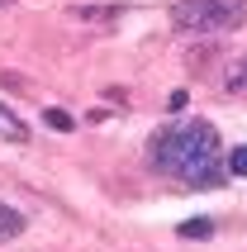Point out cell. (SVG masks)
Instances as JSON below:
<instances>
[{
  "instance_id": "cell-2",
  "label": "cell",
  "mask_w": 247,
  "mask_h": 252,
  "mask_svg": "<svg viewBox=\"0 0 247 252\" xmlns=\"http://www.w3.org/2000/svg\"><path fill=\"white\" fill-rule=\"evenodd\" d=\"M247 19V0H171V24L181 33H228Z\"/></svg>"
},
{
  "instance_id": "cell-5",
  "label": "cell",
  "mask_w": 247,
  "mask_h": 252,
  "mask_svg": "<svg viewBox=\"0 0 247 252\" xmlns=\"http://www.w3.org/2000/svg\"><path fill=\"white\" fill-rule=\"evenodd\" d=\"M24 224H29V219L14 210V205H0V243H5V238H19Z\"/></svg>"
},
{
  "instance_id": "cell-7",
  "label": "cell",
  "mask_w": 247,
  "mask_h": 252,
  "mask_svg": "<svg viewBox=\"0 0 247 252\" xmlns=\"http://www.w3.org/2000/svg\"><path fill=\"white\" fill-rule=\"evenodd\" d=\"M214 233V219H190V224H181V238H209Z\"/></svg>"
},
{
  "instance_id": "cell-10",
  "label": "cell",
  "mask_w": 247,
  "mask_h": 252,
  "mask_svg": "<svg viewBox=\"0 0 247 252\" xmlns=\"http://www.w3.org/2000/svg\"><path fill=\"white\" fill-rule=\"evenodd\" d=\"M166 110H171V114H181V110H185V91H171V100H166Z\"/></svg>"
},
{
  "instance_id": "cell-4",
  "label": "cell",
  "mask_w": 247,
  "mask_h": 252,
  "mask_svg": "<svg viewBox=\"0 0 247 252\" xmlns=\"http://www.w3.org/2000/svg\"><path fill=\"white\" fill-rule=\"evenodd\" d=\"M0 143H29V124L10 105H0Z\"/></svg>"
},
{
  "instance_id": "cell-11",
  "label": "cell",
  "mask_w": 247,
  "mask_h": 252,
  "mask_svg": "<svg viewBox=\"0 0 247 252\" xmlns=\"http://www.w3.org/2000/svg\"><path fill=\"white\" fill-rule=\"evenodd\" d=\"M0 5H10V0H0Z\"/></svg>"
},
{
  "instance_id": "cell-9",
  "label": "cell",
  "mask_w": 247,
  "mask_h": 252,
  "mask_svg": "<svg viewBox=\"0 0 247 252\" xmlns=\"http://www.w3.org/2000/svg\"><path fill=\"white\" fill-rule=\"evenodd\" d=\"M43 119H48V128H57V133L71 128V114H62V110H43Z\"/></svg>"
},
{
  "instance_id": "cell-8",
  "label": "cell",
  "mask_w": 247,
  "mask_h": 252,
  "mask_svg": "<svg viewBox=\"0 0 247 252\" xmlns=\"http://www.w3.org/2000/svg\"><path fill=\"white\" fill-rule=\"evenodd\" d=\"M228 171H233V176H247V143H238V148H233V157H228Z\"/></svg>"
},
{
  "instance_id": "cell-3",
  "label": "cell",
  "mask_w": 247,
  "mask_h": 252,
  "mask_svg": "<svg viewBox=\"0 0 247 252\" xmlns=\"http://www.w3.org/2000/svg\"><path fill=\"white\" fill-rule=\"evenodd\" d=\"M71 19H81L86 29H114L124 19L119 5H71Z\"/></svg>"
},
{
  "instance_id": "cell-1",
  "label": "cell",
  "mask_w": 247,
  "mask_h": 252,
  "mask_svg": "<svg viewBox=\"0 0 247 252\" xmlns=\"http://www.w3.org/2000/svg\"><path fill=\"white\" fill-rule=\"evenodd\" d=\"M152 162L185 186H223V143L209 119H185V124L157 128L152 133Z\"/></svg>"
},
{
  "instance_id": "cell-6",
  "label": "cell",
  "mask_w": 247,
  "mask_h": 252,
  "mask_svg": "<svg viewBox=\"0 0 247 252\" xmlns=\"http://www.w3.org/2000/svg\"><path fill=\"white\" fill-rule=\"evenodd\" d=\"M223 86H228L233 95H247V57H243V62H233V71H228V81H223Z\"/></svg>"
}]
</instances>
